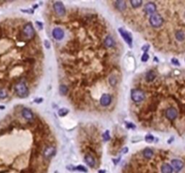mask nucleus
<instances>
[{
  "mask_svg": "<svg viewBox=\"0 0 185 173\" xmlns=\"http://www.w3.org/2000/svg\"><path fill=\"white\" fill-rule=\"evenodd\" d=\"M52 22L63 30V37L54 43L63 79L67 81L60 86V93L69 95L79 109L108 108L117 95L120 52L108 23L100 15L79 8L66 10Z\"/></svg>",
  "mask_w": 185,
  "mask_h": 173,
  "instance_id": "nucleus-1",
  "label": "nucleus"
},
{
  "mask_svg": "<svg viewBox=\"0 0 185 173\" xmlns=\"http://www.w3.org/2000/svg\"><path fill=\"white\" fill-rule=\"evenodd\" d=\"M164 115L168 119L169 121L172 122L178 117V110L177 108L173 107V106H170L168 108H166L165 111H164Z\"/></svg>",
  "mask_w": 185,
  "mask_h": 173,
  "instance_id": "nucleus-2",
  "label": "nucleus"
},
{
  "mask_svg": "<svg viewBox=\"0 0 185 173\" xmlns=\"http://www.w3.org/2000/svg\"><path fill=\"white\" fill-rule=\"evenodd\" d=\"M54 9V13L56 14L57 16H63L66 13V8L64 5L61 2H56L53 6Z\"/></svg>",
  "mask_w": 185,
  "mask_h": 173,
  "instance_id": "nucleus-3",
  "label": "nucleus"
},
{
  "mask_svg": "<svg viewBox=\"0 0 185 173\" xmlns=\"http://www.w3.org/2000/svg\"><path fill=\"white\" fill-rule=\"evenodd\" d=\"M171 166L172 168V170H174L175 172H179L183 168V162L181 160H177V159L172 160Z\"/></svg>",
  "mask_w": 185,
  "mask_h": 173,
  "instance_id": "nucleus-4",
  "label": "nucleus"
},
{
  "mask_svg": "<svg viewBox=\"0 0 185 173\" xmlns=\"http://www.w3.org/2000/svg\"><path fill=\"white\" fill-rule=\"evenodd\" d=\"M175 39L178 41H183L185 40V32L182 30H177L175 32Z\"/></svg>",
  "mask_w": 185,
  "mask_h": 173,
  "instance_id": "nucleus-5",
  "label": "nucleus"
},
{
  "mask_svg": "<svg viewBox=\"0 0 185 173\" xmlns=\"http://www.w3.org/2000/svg\"><path fill=\"white\" fill-rule=\"evenodd\" d=\"M161 171L162 173H172V168L170 164L168 163H163L162 166L161 167Z\"/></svg>",
  "mask_w": 185,
  "mask_h": 173,
  "instance_id": "nucleus-6",
  "label": "nucleus"
},
{
  "mask_svg": "<svg viewBox=\"0 0 185 173\" xmlns=\"http://www.w3.org/2000/svg\"><path fill=\"white\" fill-rule=\"evenodd\" d=\"M172 62L173 64H176L177 66H178V65H180V62H179L176 59H172Z\"/></svg>",
  "mask_w": 185,
  "mask_h": 173,
  "instance_id": "nucleus-7",
  "label": "nucleus"
},
{
  "mask_svg": "<svg viewBox=\"0 0 185 173\" xmlns=\"http://www.w3.org/2000/svg\"><path fill=\"white\" fill-rule=\"evenodd\" d=\"M148 60V55H146V54H145V55L143 56V58H142V60H143V61H146V60Z\"/></svg>",
  "mask_w": 185,
  "mask_h": 173,
  "instance_id": "nucleus-8",
  "label": "nucleus"
},
{
  "mask_svg": "<svg viewBox=\"0 0 185 173\" xmlns=\"http://www.w3.org/2000/svg\"><path fill=\"white\" fill-rule=\"evenodd\" d=\"M184 17H185V13H184Z\"/></svg>",
  "mask_w": 185,
  "mask_h": 173,
  "instance_id": "nucleus-9",
  "label": "nucleus"
}]
</instances>
